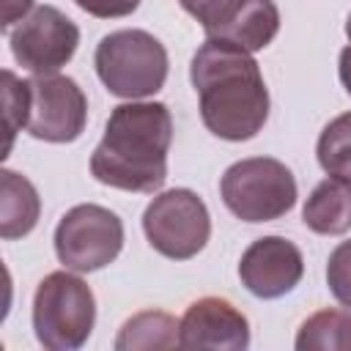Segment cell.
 I'll use <instances>...</instances> for the list:
<instances>
[{"instance_id": "4fadbf2b", "label": "cell", "mask_w": 351, "mask_h": 351, "mask_svg": "<svg viewBox=\"0 0 351 351\" xmlns=\"http://www.w3.org/2000/svg\"><path fill=\"white\" fill-rule=\"evenodd\" d=\"M302 222L318 236H343L351 230V178L329 176L304 200Z\"/></svg>"}, {"instance_id": "2e32d148", "label": "cell", "mask_w": 351, "mask_h": 351, "mask_svg": "<svg viewBox=\"0 0 351 351\" xmlns=\"http://www.w3.org/2000/svg\"><path fill=\"white\" fill-rule=\"evenodd\" d=\"M299 351H351V310H318L296 332Z\"/></svg>"}, {"instance_id": "44dd1931", "label": "cell", "mask_w": 351, "mask_h": 351, "mask_svg": "<svg viewBox=\"0 0 351 351\" xmlns=\"http://www.w3.org/2000/svg\"><path fill=\"white\" fill-rule=\"evenodd\" d=\"M33 8V0H3V22L0 27L8 30L14 22H22Z\"/></svg>"}, {"instance_id": "9c48e42d", "label": "cell", "mask_w": 351, "mask_h": 351, "mask_svg": "<svg viewBox=\"0 0 351 351\" xmlns=\"http://www.w3.org/2000/svg\"><path fill=\"white\" fill-rule=\"evenodd\" d=\"M14 60L33 74H58L77 47L80 27L55 5H36L11 33H8Z\"/></svg>"}, {"instance_id": "5b68a950", "label": "cell", "mask_w": 351, "mask_h": 351, "mask_svg": "<svg viewBox=\"0 0 351 351\" xmlns=\"http://www.w3.org/2000/svg\"><path fill=\"white\" fill-rule=\"evenodd\" d=\"M222 203L241 222H271L285 217L299 197L293 173L271 156L233 162L219 181Z\"/></svg>"}, {"instance_id": "3957f363", "label": "cell", "mask_w": 351, "mask_h": 351, "mask_svg": "<svg viewBox=\"0 0 351 351\" xmlns=\"http://www.w3.org/2000/svg\"><path fill=\"white\" fill-rule=\"evenodd\" d=\"M93 66L104 88L118 99H145L162 90L167 80V49L148 30H115L107 33L93 55Z\"/></svg>"}, {"instance_id": "6da1fadb", "label": "cell", "mask_w": 351, "mask_h": 351, "mask_svg": "<svg viewBox=\"0 0 351 351\" xmlns=\"http://www.w3.org/2000/svg\"><path fill=\"white\" fill-rule=\"evenodd\" d=\"M189 80L203 126L230 143L252 140L269 118V90L252 52L222 38H206L192 55Z\"/></svg>"}, {"instance_id": "9a60e30c", "label": "cell", "mask_w": 351, "mask_h": 351, "mask_svg": "<svg viewBox=\"0 0 351 351\" xmlns=\"http://www.w3.org/2000/svg\"><path fill=\"white\" fill-rule=\"evenodd\" d=\"M181 324L162 310H143L137 315H132L118 337H115V348L118 351H137V348H176L181 346Z\"/></svg>"}, {"instance_id": "5bb4252c", "label": "cell", "mask_w": 351, "mask_h": 351, "mask_svg": "<svg viewBox=\"0 0 351 351\" xmlns=\"http://www.w3.org/2000/svg\"><path fill=\"white\" fill-rule=\"evenodd\" d=\"M41 214V197L36 186L14 173V170H0V236L5 241L27 236Z\"/></svg>"}, {"instance_id": "e0dca14e", "label": "cell", "mask_w": 351, "mask_h": 351, "mask_svg": "<svg viewBox=\"0 0 351 351\" xmlns=\"http://www.w3.org/2000/svg\"><path fill=\"white\" fill-rule=\"evenodd\" d=\"M315 156L324 173L351 178V112H343L324 126Z\"/></svg>"}, {"instance_id": "8fae6325", "label": "cell", "mask_w": 351, "mask_h": 351, "mask_svg": "<svg viewBox=\"0 0 351 351\" xmlns=\"http://www.w3.org/2000/svg\"><path fill=\"white\" fill-rule=\"evenodd\" d=\"M241 285L258 299H280L291 293L304 277L302 250L285 236L255 239L239 261Z\"/></svg>"}, {"instance_id": "277c9868", "label": "cell", "mask_w": 351, "mask_h": 351, "mask_svg": "<svg viewBox=\"0 0 351 351\" xmlns=\"http://www.w3.org/2000/svg\"><path fill=\"white\" fill-rule=\"evenodd\" d=\"M96 324V296L71 271L47 274L33 296V332L49 351H77L88 343Z\"/></svg>"}, {"instance_id": "7402d4cb", "label": "cell", "mask_w": 351, "mask_h": 351, "mask_svg": "<svg viewBox=\"0 0 351 351\" xmlns=\"http://www.w3.org/2000/svg\"><path fill=\"white\" fill-rule=\"evenodd\" d=\"M337 74H340V82H343L346 93L351 96V47L340 49V58H337Z\"/></svg>"}, {"instance_id": "603a6c76", "label": "cell", "mask_w": 351, "mask_h": 351, "mask_svg": "<svg viewBox=\"0 0 351 351\" xmlns=\"http://www.w3.org/2000/svg\"><path fill=\"white\" fill-rule=\"evenodd\" d=\"M346 36L351 38V14H348V19H346Z\"/></svg>"}, {"instance_id": "ac0fdd59", "label": "cell", "mask_w": 351, "mask_h": 351, "mask_svg": "<svg viewBox=\"0 0 351 351\" xmlns=\"http://www.w3.org/2000/svg\"><path fill=\"white\" fill-rule=\"evenodd\" d=\"M27 115H30V88L27 80H19L14 71H3V121H5V154H11L14 137L22 126H27Z\"/></svg>"}, {"instance_id": "52a82bcc", "label": "cell", "mask_w": 351, "mask_h": 351, "mask_svg": "<svg viewBox=\"0 0 351 351\" xmlns=\"http://www.w3.org/2000/svg\"><path fill=\"white\" fill-rule=\"evenodd\" d=\"M123 250V222L115 211L80 203L69 208L55 228V255L58 261L77 271H99L110 266Z\"/></svg>"}, {"instance_id": "ffe728a7", "label": "cell", "mask_w": 351, "mask_h": 351, "mask_svg": "<svg viewBox=\"0 0 351 351\" xmlns=\"http://www.w3.org/2000/svg\"><path fill=\"white\" fill-rule=\"evenodd\" d=\"M74 3L96 19H118L134 14L143 0H74Z\"/></svg>"}, {"instance_id": "d6986e66", "label": "cell", "mask_w": 351, "mask_h": 351, "mask_svg": "<svg viewBox=\"0 0 351 351\" xmlns=\"http://www.w3.org/2000/svg\"><path fill=\"white\" fill-rule=\"evenodd\" d=\"M326 285L332 296L351 307V241H340L326 261Z\"/></svg>"}, {"instance_id": "ba28073f", "label": "cell", "mask_w": 351, "mask_h": 351, "mask_svg": "<svg viewBox=\"0 0 351 351\" xmlns=\"http://www.w3.org/2000/svg\"><path fill=\"white\" fill-rule=\"evenodd\" d=\"M195 16L206 38L239 44L247 52L269 47L280 30V11L274 0H178Z\"/></svg>"}, {"instance_id": "8992f818", "label": "cell", "mask_w": 351, "mask_h": 351, "mask_svg": "<svg viewBox=\"0 0 351 351\" xmlns=\"http://www.w3.org/2000/svg\"><path fill=\"white\" fill-rule=\"evenodd\" d=\"M143 230L159 255L170 261H189L206 247L211 236V217L197 192L176 186L154 195L143 211Z\"/></svg>"}, {"instance_id": "30bf717a", "label": "cell", "mask_w": 351, "mask_h": 351, "mask_svg": "<svg viewBox=\"0 0 351 351\" xmlns=\"http://www.w3.org/2000/svg\"><path fill=\"white\" fill-rule=\"evenodd\" d=\"M27 134L44 143H74L88 123V99L66 74H36L27 80Z\"/></svg>"}, {"instance_id": "7a4b0ae2", "label": "cell", "mask_w": 351, "mask_h": 351, "mask_svg": "<svg viewBox=\"0 0 351 351\" xmlns=\"http://www.w3.org/2000/svg\"><path fill=\"white\" fill-rule=\"evenodd\" d=\"M173 115L162 101L112 107L104 137L90 154V176L112 189L154 195L167 181Z\"/></svg>"}, {"instance_id": "7c38bea8", "label": "cell", "mask_w": 351, "mask_h": 351, "mask_svg": "<svg viewBox=\"0 0 351 351\" xmlns=\"http://www.w3.org/2000/svg\"><path fill=\"white\" fill-rule=\"evenodd\" d=\"M178 337L184 348L244 351L250 346V321L233 302L203 296L186 307Z\"/></svg>"}]
</instances>
